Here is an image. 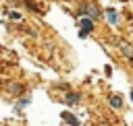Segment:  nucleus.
Instances as JSON below:
<instances>
[{
  "instance_id": "obj_1",
  "label": "nucleus",
  "mask_w": 133,
  "mask_h": 126,
  "mask_svg": "<svg viewBox=\"0 0 133 126\" xmlns=\"http://www.w3.org/2000/svg\"><path fill=\"white\" fill-rule=\"evenodd\" d=\"M89 31H94V23H91L87 17H83V19H81V37H87Z\"/></svg>"
},
{
  "instance_id": "obj_2",
  "label": "nucleus",
  "mask_w": 133,
  "mask_h": 126,
  "mask_svg": "<svg viewBox=\"0 0 133 126\" xmlns=\"http://www.w3.org/2000/svg\"><path fill=\"white\" fill-rule=\"evenodd\" d=\"M106 14H108V23L110 25H116L118 23V14H116L114 8H106Z\"/></svg>"
},
{
  "instance_id": "obj_3",
  "label": "nucleus",
  "mask_w": 133,
  "mask_h": 126,
  "mask_svg": "<svg viewBox=\"0 0 133 126\" xmlns=\"http://www.w3.org/2000/svg\"><path fill=\"white\" fill-rule=\"evenodd\" d=\"M62 120H64V122H69V124H75V126L79 124V120H75V116H73V114H66V112L62 114Z\"/></svg>"
},
{
  "instance_id": "obj_4",
  "label": "nucleus",
  "mask_w": 133,
  "mask_h": 126,
  "mask_svg": "<svg viewBox=\"0 0 133 126\" xmlns=\"http://www.w3.org/2000/svg\"><path fill=\"white\" fill-rule=\"evenodd\" d=\"M66 103H79V93H69L66 95Z\"/></svg>"
},
{
  "instance_id": "obj_5",
  "label": "nucleus",
  "mask_w": 133,
  "mask_h": 126,
  "mask_svg": "<svg viewBox=\"0 0 133 126\" xmlns=\"http://www.w3.org/2000/svg\"><path fill=\"white\" fill-rule=\"evenodd\" d=\"M85 10H87V12H89V14H91V19H98V8H96V6H94V4H89V6H87V8H85Z\"/></svg>"
},
{
  "instance_id": "obj_6",
  "label": "nucleus",
  "mask_w": 133,
  "mask_h": 126,
  "mask_svg": "<svg viewBox=\"0 0 133 126\" xmlns=\"http://www.w3.org/2000/svg\"><path fill=\"white\" fill-rule=\"evenodd\" d=\"M112 105H114V107H121V97H114V99H112Z\"/></svg>"
},
{
  "instance_id": "obj_7",
  "label": "nucleus",
  "mask_w": 133,
  "mask_h": 126,
  "mask_svg": "<svg viewBox=\"0 0 133 126\" xmlns=\"http://www.w3.org/2000/svg\"><path fill=\"white\" fill-rule=\"evenodd\" d=\"M10 19H12V21H19L21 14H19V12H10Z\"/></svg>"
}]
</instances>
